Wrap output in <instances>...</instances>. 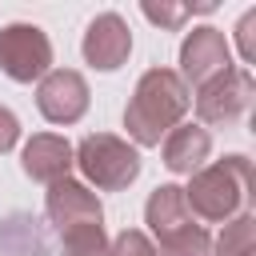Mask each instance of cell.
I'll return each mask as SVG.
<instances>
[{"instance_id": "1", "label": "cell", "mask_w": 256, "mask_h": 256, "mask_svg": "<svg viewBox=\"0 0 256 256\" xmlns=\"http://www.w3.org/2000/svg\"><path fill=\"white\" fill-rule=\"evenodd\" d=\"M192 96H188V84L180 80V72L172 68H148L140 80H136V92L124 108V128L136 144L152 148L160 144L188 112Z\"/></svg>"}, {"instance_id": "2", "label": "cell", "mask_w": 256, "mask_h": 256, "mask_svg": "<svg viewBox=\"0 0 256 256\" xmlns=\"http://www.w3.org/2000/svg\"><path fill=\"white\" fill-rule=\"evenodd\" d=\"M248 184H252V164H248V156H224V160L192 172V180H188V188H184V204H188V212H196L200 220L228 224L232 216L244 212V204H248Z\"/></svg>"}, {"instance_id": "3", "label": "cell", "mask_w": 256, "mask_h": 256, "mask_svg": "<svg viewBox=\"0 0 256 256\" xmlns=\"http://www.w3.org/2000/svg\"><path fill=\"white\" fill-rule=\"evenodd\" d=\"M72 164H80V172L104 192H120L140 176V152L112 132L84 136L72 152Z\"/></svg>"}, {"instance_id": "4", "label": "cell", "mask_w": 256, "mask_h": 256, "mask_svg": "<svg viewBox=\"0 0 256 256\" xmlns=\"http://www.w3.org/2000/svg\"><path fill=\"white\" fill-rule=\"evenodd\" d=\"M48 64H52V44L36 24L0 28V72L4 76L20 80V84H32L48 72Z\"/></svg>"}, {"instance_id": "5", "label": "cell", "mask_w": 256, "mask_h": 256, "mask_svg": "<svg viewBox=\"0 0 256 256\" xmlns=\"http://www.w3.org/2000/svg\"><path fill=\"white\" fill-rule=\"evenodd\" d=\"M252 92H256L252 72L232 64L228 72H220L216 80H208L204 88H196V116L204 124H232V120H240L248 112Z\"/></svg>"}, {"instance_id": "6", "label": "cell", "mask_w": 256, "mask_h": 256, "mask_svg": "<svg viewBox=\"0 0 256 256\" xmlns=\"http://www.w3.org/2000/svg\"><path fill=\"white\" fill-rule=\"evenodd\" d=\"M228 68H232V52H228V40L220 28L200 24L184 36V44H180V80L184 84L204 88L208 80H216Z\"/></svg>"}, {"instance_id": "7", "label": "cell", "mask_w": 256, "mask_h": 256, "mask_svg": "<svg viewBox=\"0 0 256 256\" xmlns=\"http://www.w3.org/2000/svg\"><path fill=\"white\" fill-rule=\"evenodd\" d=\"M36 104L52 124H76L88 112V84L72 68H48L36 88Z\"/></svg>"}, {"instance_id": "8", "label": "cell", "mask_w": 256, "mask_h": 256, "mask_svg": "<svg viewBox=\"0 0 256 256\" xmlns=\"http://www.w3.org/2000/svg\"><path fill=\"white\" fill-rule=\"evenodd\" d=\"M128 52H132L128 24L116 12H100L84 32V60L92 68H100V72H112V68H120L128 60Z\"/></svg>"}, {"instance_id": "9", "label": "cell", "mask_w": 256, "mask_h": 256, "mask_svg": "<svg viewBox=\"0 0 256 256\" xmlns=\"http://www.w3.org/2000/svg\"><path fill=\"white\" fill-rule=\"evenodd\" d=\"M44 212H48V220L56 224V232H64V228H72V224L104 220V208H100L96 192H88V184H80V180H72V176L48 184Z\"/></svg>"}, {"instance_id": "10", "label": "cell", "mask_w": 256, "mask_h": 256, "mask_svg": "<svg viewBox=\"0 0 256 256\" xmlns=\"http://www.w3.org/2000/svg\"><path fill=\"white\" fill-rule=\"evenodd\" d=\"M20 168L24 176L40 180V184H56L68 176L72 168V144L64 136H52V132H40L24 144V156H20Z\"/></svg>"}, {"instance_id": "11", "label": "cell", "mask_w": 256, "mask_h": 256, "mask_svg": "<svg viewBox=\"0 0 256 256\" xmlns=\"http://www.w3.org/2000/svg\"><path fill=\"white\" fill-rule=\"evenodd\" d=\"M0 256H52L48 228L32 212L0 216Z\"/></svg>"}, {"instance_id": "12", "label": "cell", "mask_w": 256, "mask_h": 256, "mask_svg": "<svg viewBox=\"0 0 256 256\" xmlns=\"http://www.w3.org/2000/svg\"><path fill=\"white\" fill-rule=\"evenodd\" d=\"M208 152H212V136H208L204 124H176L164 136V164L172 172H184V176L200 172Z\"/></svg>"}, {"instance_id": "13", "label": "cell", "mask_w": 256, "mask_h": 256, "mask_svg": "<svg viewBox=\"0 0 256 256\" xmlns=\"http://www.w3.org/2000/svg\"><path fill=\"white\" fill-rule=\"evenodd\" d=\"M144 224L152 228L156 240H168V236L184 232V228L192 224V212H188V204H184V188L160 184V188L148 196V204H144Z\"/></svg>"}, {"instance_id": "14", "label": "cell", "mask_w": 256, "mask_h": 256, "mask_svg": "<svg viewBox=\"0 0 256 256\" xmlns=\"http://www.w3.org/2000/svg\"><path fill=\"white\" fill-rule=\"evenodd\" d=\"M60 256H108V236L100 220L72 224L60 232Z\"/></svg>"}, {"instance_id": "15", "label": "cell", "mask_w": 256, "mask_h": 256, "mask_svg": "<svg viewBox=\"0 0 256 256\" xmlns=\"http://www.w3.org/2000/svg\"><path fill=\"white\" fill-rule=\"evenodd\" d=\"M212 256H256V220H252V212H240L224 224L220 240L212 244Z\"/></svg>"}, {"instance_id": "16", "label": "cell", "mask_w": 256, "mask_h": 256, "mask_svg": "<svg viewBox=\"0 0 256 256\" xmlns=\"http://www.w3.org/2000/svg\"><path fill=\"white\" fill-rule=\"evenodd\" d=\"M156 256H212V236H208L200 224H188L184 232L160 240Z\"/></svg>"}, {"instance_id": "17", "label": "cell", "mask_w": 256, "mask_h": 256, "mask_svg": "<svg viewBox=\"0 0 256 256\" xmlns=\"http://www.w3.org/2000/svg\"><path fill=\"white\" fill-rule=\"evenodd\" d=\"M188 12H212V4H156V0H144V16L152 20V24H160V28H180L184 20H188Z\"/></svg>"}, {"instance_id": "18", "label": "cell", "mask_w": 256, "mask_h": 256, "mask_svg": "<svg viewBox=\"0 0 256 256\" xmlns=\"http://www.w3.org/2000/svg\"><path fill=\"white\" fill-rule=\"evenodd\" d=\"M108 256H156V244L136 232V228H124L116 240H108Z\"/></svg>"}, {"instance_id": "19", "label": "cell", "mask_w": 256, "mask_h": 256, "mask_svg": "<svg viewBox=\"0 0 256 256\" xmlns=\"http://www.w3.org/2000/svg\"><path fill=\"white\" fill-rule=\"evenodd\" d=\"M236 40H240V56H244V60H256V8L240 16V24H236Z\"/></svg>"}, {"instance_id": "20", "label": "cell", "mask_w": 256, "mask_h": 256, "mask_svg": "<svg viewBox=\"0 0 256 256\" xmlns=\"http://www.w3.org/2000/svg\"><path fill=\"white\" fill-rule=\"evenodd\" d=\"M16 140H20V120L8 108H0V152H8Z\"/></svg>"}]
</instances>
